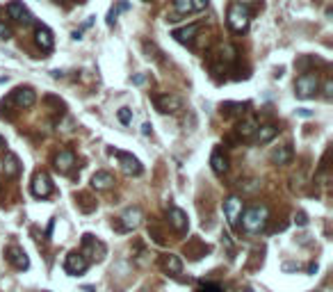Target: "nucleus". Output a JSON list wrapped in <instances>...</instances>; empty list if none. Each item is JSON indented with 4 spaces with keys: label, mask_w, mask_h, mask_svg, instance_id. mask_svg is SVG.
I'll list each match as a JSON object with an SVG mask.
<instances>
[{
    "label": "nucleus",
    "mask_w": 333,
    "mask_h": 292,
    "mask_svg": "<svg viewBox=\"0 0 333 292\" xmlns=\"http://www.w3.org/2000/svg\"><path fill=\"white\" fill-rule=\"evenodd\" d=\"M267 208L265 206H253V208H247L244 210V215H242V226L247 228V231L256 233L260 231V228L267 224Z\"/></svg>",
    "instance_id": "f257e3e1"
},
{
    "label": "nucleus",
    "mask_w": 333,
    "mask_h": 292,
    "mask_svg": "<svg viewBox=\"0 0 333 292\" xmlns=\"http://www.w3.org/2000/svg\"><path fill=\"white\" fill-rule=\"evenodd\" d=\"M228 25L235 32H244L249 27V7L242 5V2H235L228 11Z\"/></svg>",
    "instance_id": "f03ea898"
},
{
    "label": "nucleus",
    "mask_w": 333,
    "mask_h": 292,
    "mask_svg": "<svg viewBox=\"0 0 333 292\" xmlns=\"http://www.w3.org/2000/svg\"><path fill=\"white\" fill-rule=\"evenodd\" d=\"M317 85H320V80H317L315 73H304V76L297 78V96L299 98H311L313 94L317 92Z\"/></svg>",
    "instance_id": "7ed1b4c3"
},
{
    "label": "nucleus",
    "mask_w": 333,
    "mask_h": 292,
    "mask_svg": "<svg viewBox=\"0 0 333 292\" xmlns=\"http://www.w3.org/2000/svg\"><path fill=\"white\" fill-rule=\"evenodd\" d=\"M87 267H89V260H87L82 254H78V251H71V254L66 256V260H64V272H66V274H71V276L82 274Z\"/></svg>",
    "instance_id": "20e7f679"
},
{
    "label": "nucleus",
    "mask_w": 333,
    "mask_h": 292,
    "mask_svg": "<svg viewBox=\"0 0 333 292\" xmlns=\"http://www.w3.org/2000/svg\"><path fill=\"white\" fill-rule=\"evenodd\" d=\"M32 194L39 196V199H46V196L53 194V183H50L48 173L39 171L37 176L32 178Z\"/></svg>",
    "instance_id": "39448f33"
},
{
    "label": "nucleus",
    "mask_w": 333,
    "mask_h": 292,
    "mask_svg": "<svg viewBox=\"0 0 333 292\" xmlns=\"http://www.w3.org/2000/svg\"><path fill=\"white\" fill-rule=\"evenodd\" d=\"M153 103L160 112H178V110L183 108V101L178 96H171V94H160V96L153 98Z\"/></svg>",
    "instance_id": "423d86ee"
},
{
    "label": "nucleus",
    "mask_w": 333,
    "mask_h": 292,
    "mask_svg": "<svg viewBox=\"0 0 333 292\" xmlns=\"http://www.w3.org/2000/svg\"><path fill=\"white\" fill-rule=\"evenodd\" d=\"M240 212H242V201L237 199V196H228V199L224 201V215H226V219H228L231 226H235Z\"/></svg>",
    "instance_id": "0eeeda50"
},
{
    "label": "nucleus",
    "mask_w": 333,
    "mask_h": 292,
    "mask_svg": "<svg viewBox=\"0 0 333 292\" xmlns=\"http://www.w3.org/2000/svg\"><path fill=\"white\" fill-rule=\"evenodd\" d=\"M7 14H9L14 21L18 23H32V16H30V11L23 7V2H18V0H11L9 5H7Z\"/></svg>",
    "instance_id": "6e6552de"
},
{
    "label": "nucleus",
    "mask_w": 333,
    "mask_h": 292,
    "mask_svg": "<svg viewBox=\"0 0 333 292\" xmlns=\"http://www.w3.org/2000/svg\"><path fill=\"white\" fill-rule=\"evenodd\" d=\"M14 101H16L18 108H32L34 101H37V94L30 87H18L16 92H14Z\"/></svg>",
    "instance_id": "1a4fd4ad"
},
{
    "label": "nucleus",
    "mask_w": 333,
    "mask_h": 292,
    "mask_svg": "<svg viewBox=\"0 0 333 292\" xmlns=\"http://www.w3.org/2000/svg\"><path fill=\"white\" fill-rule=\"evenodd\" d=\"M7 260H9L16 270H27V267H30V260H27L25 251L18 249V247H9V251H7Z\"/></svg>",
    "instance_id": "9d476101"
},
{
    "label": "nucleus",
    "mask_w": 333,
    "mask_h": 292,
    "mask_svg": "<svg viewBox=\"0 0 333 292\" xmlns=\"http://www.w3.org/2000/svg\"><path fill=\"white\" fill-rule=\"evenodd\" d=\"M140 219H142L140 208L126 210V212H124V217H121V226H119V231H133V228L140 226Z\"/></svg>",
    "instance_id": "9b49d317"
},
{
    "label": "nucleus",
    "mask_w": 333,
    "mask_h": 292,
    "mask_svg": "<svg viewBox=\"0 0 333 292\" xmlns=\"http://www.w3.org/2000/svg\"><path fill=\"white\" fill-rule=\"evenodd\" d=\"M34 41H37V46L41 50H50L53 48V34H50L48 27H43V25H37V30H34Z\"/></svg>",
    "instance_id": "f8f14e48"
},
{
    "label": "nucleus",
    "mask_w": 333,
    "mask_h": 292,
    "mask_svg": "<svg viewBox=\"0 0 333 292\" xmlns=\"http://www.w3.org/2000/svg\"><path fill=\"white\" fill-rule=\"evenodd\" d=\"M196 34H199V23H192V25H185V27H180V30H173L171 37L180 43H189Z\"/></svg>",
    "instance_id": "ddd939ff"
},
{
    "label": "nucleus",
    "mask_w": 333,
    "mask_h": 292,
    "mask_svg": "<svg viewBox=\"0 0 333 292\" xmlns=\"http://www.w3.org/2000/svg\"><path fill=\"white\" fill-rule=\"evenodd\" d=\"M169 222L178 233H187V215L180 208H171L169 210Z\"/></svg>",
    "instance_id": "4468645a"
},
{
    "label": "nucleus",
    "mask_w": 333,
    "mask_h": 292,
    "mask_svg": "<svg viewBox=\"0 0 333 292\" xmlns=\"http://www.w3.org/2000/svg\"><path fill=\"white\" fill-rule=\"evenodd\" d=\"M117 157L121 160V167L126 173H142V164L137 157H133L130 153H117Z\"/></svg>",
    "instance_id": "2eb2a0df"
},
{
    "label": "nucleus",
    "mask_w": 333,
    "mask_h": 292,
    "mask_svg": "<svg viewBox=\"0 0 333 292\" xmlns=\"http://www.w3.org/2000/svg\"><path fill=\"white\" fill-rule=\"evenodd\" d=\"M276 133H279V128L274 124H265L260 128H256V142L258 144H267V142H272L276 137Z\"/></svg>",
    "instance_id": "dca6fc26"
},
{
    "label": "nucleus",
    "mask_w": 333,
    "mask_h": 292,
    "mask_svg": "<svg viewBox=\"0 0 333 292\" xmlns=\"http://www.w3.org/2000/svg\"><path fill=\"white\" fill-rule=\"evenodd\" d=\"M112 185H114V178L110 171H96L92 176V187H96V189H108Z\"/></svg>",
    "instance_id": "f3484780"
},
{
    "label": "nucleus",
    "mask_w": 333,
    "mask_h": 292,
    "mask_svg": "<svg viewBox=\"0 0 333 292\" xmlns=\"http://www.w3.org/2000/svg\"><path fill=\"white\" fill-rule=\"evenodd\" d=\"M210 164H212V171H215L217 176H224V173L228 171V160H226V155L221 151L212 153V157H210Z\"/></svg>",
    "instance_id": "a211bd4d"
},
{
    "label": "nucleus",
    "mask_w": 333,
    "mask_h": 292,
    "mask_svg": "<svg viewBox=\"0 0 333 292\" xmlns=\"http://www.w3.org/2000/svg\"><path fill=\"white\" fill-rule=\"evenodd\" d=\"M73 162H75V155L71 151H62L55 157V167H57L59 171H69V169L73 167Z\"/></svg>",
    "instance_id": "6ab92c4d"
},
{
    "label": "nucleus",
    "mask_w": 333,
    "mask_h": 292,
    "mask_svg": "<svg viewBox=\"0 0 333 292\" xmlns=\"http://www.w3.org/2000/svg\"><path fill=\"white\" fill-rule=\"evenodd\" d=\"M2 169H5V176H16V173L21 171V167H18V157L14 155V153H7L5 160H2Z\"/></svg>",
    "instance_id": "aec40b11"
},
{
    "label": "nucleus",
    "mask_w": 333,
    "mask_h": 292,
    "mask_svg": "<svg viewBox=\"0 0 333 292\" xmlns=\"http://www.w3.org/2000/svg\"><path fill=\"white\" fill-rule=\"evenodd\" d=\"M272 160H274V164H288L292 160V148L290 146H279V148L272 153Z\"/></svg>",
    "instance_id": "412c9836"
},
{
    "label": "nucleus",
    "mask_w": 333,
    "mask_h": 292,
    "mask_svg": "<svg viewBox=\"0 0 333 292\" xmlns=\"http://www.w3.org/2000/svg\"><path fill=\"white\" fill-rule=\"evenodd\" d=\"M256 119H244V121H240V126H237V135H242V137H251L253 133H256Z\"/></svg>",
    "instance_id": "4be33fe9"
},
{
    "label": "nucleus",
    "mask_w": 333,
    "mask_h": 292,
    "mask_svg": "<svg viewBox=\"0 0 333 292\" xmlns=\"http://www.w3.org/2000/svg\"><path fill=\"white\" fill-rule=\"evenodd\" d=\"M165 267L171 272V274H180V272H183V263H180V258H178V256H166V258H165Z\"/></svg>",
    "instance_id": "5701e85b"
},
{
    "label": "nucleus",
    "mask_w": 333,
    "mask_h": 292,
    "mask_svg": "<svg viewBox=\"0 0 333 292\" xmlns=\"http://www.w3.org/2000/svg\"><path fill=\"white\" fill-rule=\"evenodd\" d=\"M173 9L178 11V14H189L192 9V0H173Z\"/></svg>",
    "instance_id": "b1692460"
},
{
    "label": "nucleus",
    "mask_w": 333,
    "mask_h": 292,
    "mask_svg": "<svg viewBox=\"0 0 333 292\" xmlns=\"http://www.w3.org/2000/svg\"><path fill=\"white\" fill-rule=\"evenodd\" d=\"M117 117H119V121H121L124 126H128V124H130V119H133V112H130L128 108H121V110H119Z\"/></svg>",
    "instance_id": "393cba45"
},
{
    "label": "nucleus",
    "mask_w": 333,
    "mask_h": 292,
    "mask_svg": "<svg viewBox=\"0 0 333 292\" xmlns=\"http://www.w3.org/2000/svg\"><path fill=\"white\" fill-rule=\"evenodd\" d=\"M295 222L299 224V226H306V224H308V217H306V212H297V215H295Z\"/></svg>",
    "instance_id": "a878e982"
},
{
    "label": "nucleus",
    "mask_w": 333,
    "mask_h": 292,
    "mask_svg": "<svg viewBox=\"0 0 333 292\" xmlns=\"http://www.w3.org/2000/svg\"><path fill=\"white\" fill-rule=\"evenodd\" d=\"M205 7H208V0H192V9L201 11V9H205Z\"/></svg>",
    "instance_id": "bb28decb"
},
{
    "label": "nucleus",
    "mask_w": 333,
    "mask_h": 292,
    "mask_svg": "<svg viewBox=\"0 0 333 292\" xmlns=\"http://www.w3.org/2000/svg\"><path fill=\"white\" fill-rule=\"evenodd\" d=\"M0 39H5V41L11 39V30L7 25H2V23H0Z\"/></svg>",
    "instance_id": "cd10ccee"
},
{
    "label": "nucleus",
    "mask_w": 333,
    "mask_h": 292,
    "mask_svg": "<svg viewBox=\"0 0 333 292\" xmlns=\"http://www.w3.org/2000/svg\"><path fill=\"white\" fill-rule=\"evenodd\" d=\"M201 292H221V288L215 286V283H205V286L201 288Z\"/></svg>",
    "instance_id": "c85d7f7f"
},
{
    "label": "nucleus",
    "mask_w": 333,
    "mask_h": 292,
    "mask_svg": "<svg viewBox=\"0 0 333 292\" xmlns=\"http://www.w3.org/2000/svg\"><path fill=\"white\" fill-rule=\"evenodd\" d=\"M324 89H327V92H324V94H327V98H331V89H333L331 80H329V82H327V87H324Z\"/></svg>",
    "instance_id": "c756f323"
},
{
    "label": "nucleus",
    "mask_w": 333,
    "mask_h": 292,
    "mask_svg": "<svg viewBox=\"0 0 333 292\" xmlns=\"http://www.w3.org/2000/svg\"><path fill=\"white\" fill-rule=\"evenodd\" d=\"M142 133H144V135H149V133H151V124H144V126H142Z\"/></svg>",
    "instance_id": "7c9ffc66"
},
{
    "label": "nucleus",
    "mask_w": 333,
    "mask_h": 292,
    "mask_svg": "<svg viewBox=\"0 0 333 292\" xmlns=\"http://www.w3.org/2000/svg\"><path fill=\"white\" fill-rule=\"evenodd\" d=\"M5 146H7V144H5V137H0V151H2Z\"/></svg>",
    "instance_id": "2f4dec72"
}]
</instances>
